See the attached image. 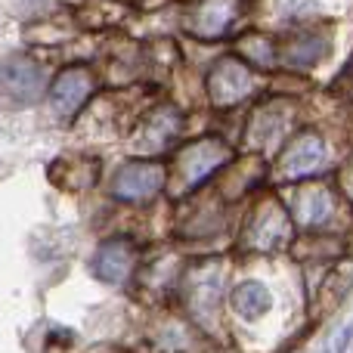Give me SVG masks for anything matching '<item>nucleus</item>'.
Listing matches in <instances>:
<instances>
[{
  "label": "nucleus",
  "instance_id": "nucleus-4",
  "mask_svg": "<svg viewBox=\"0 0 353 353\" xmlns=\"http://www.w3.org/2000/svg\"><path fill=\"white\" fill-rule=\"evenodd\" d=\"M93 90V78L87 68H65L59 78L53 81V90H50V105H53L56 118H72L74 112L84 105V99Z\"/></svg>",
  "mask_w": 353,
  "mask_h": 353
},
{
  "label": "nucleus",
  "instance_id": "nucleus-6",
  "mask_svg": "<svg viewBox=\"0 0 353 353\" xmlns=\"http://www.w3.org/2000/svg\"><path fill=\"white\" fill-rule=\"evenodd\" d=\"M137 263V248L128 239H109L105 245H99L97 257H93V273L97 279L109 282V285H121L130 276Z\"/></svg>",
  "mask_w": 353,
  "mask_h": 353
},
{
  "label": "nucleus",
  "instance_id": "nucleus-8",
  "mask_svg": "<svg viewBox=\"0 0 353 353\" xmlns=\"http://www.w3.org/2000/svg\"><path fill=\"white\" fill-rule=\"evenodd\" d=\"M236 19V0H201L189 19V28L199 37H217Z\"/></svg>",
  "mask_w": 353,
  "mask_h": 353
},
{
  "label": "nucleus",
  "instance_id": "nucleus-7",
  "mask_svg": "<svg viewBox=\"0 0 353 353\" xmlns=\"http://www.w3.org/2000/svg\"><path fill=\"white\" fill-rule=\"evenodd\" d=\"M325 161V143L316 134H304L285 149L282 155V171L288 176H307Z\"/></svg>",
  "mask_w": 353,
  "mask_h": 353
},
{
  "label": "nucleus",
  "instance_id": "nucleus-3",
  "mask_svg": "<svg viewBox=\"0 0 353 353\" xmlns=\"http://www.w3.org/2000/svg\"><path fill=\"white\" fill-rule=\"evenodd\" d=\"M254 87V78H251V68L245 65L236 56H226L208 74V93L217 105H232L239 99H245Z\"/></svg>",
  "mask_w": 353,
  "mask_h": 353
},
{
  "label": "nucleus",
  "instance_id": "nucleus-9",
  "mask_svg": "<svg viewBox=\"0 0 353 353\" xmlns=\"http://www.w3.org/2000/svg\"><path fill=\"white\" fill-rule=\"evenodd\" d=\"M285 232H288V217L279 205H273V201L257 208L254 220H251V226H248L251 245H261V248H273V245H279L282 239H285Z\"/></svg>",
  "mask_w": 353,
  "mask_h": 353
},
{
  "label": "nucleus",
  "instance_id": "nucleus-5",
  "mask_svg": "<svg viewBox=\"0 0 353 353\" xmlns=\"http://www.w3.org/2000/svg\"><path fill=\"white\" fill-rule=\"evenodd\" d=\"M230 159L223 143H214V140H201L192 143L186 152L176 159V171H180V186H195L199 180H205L208 174H214V168H220L223 161Z\"/></svg>",
  "mask_w": 353,
  "mask_h": 353
},
{
  "label": "nucleus",
  "instance_id": "nucleus-1",
  "mask_svg": "<svg viewBox=\"0 0 353 353\" xmlns=\"http://www.w3.org/2000/svg\"><path fill=\"white\" fill-rule=\"evenodd\" d=\"M43 90V72L31 59L12 56L0 62V97L12 105H28L41 97Z\"/></svg>",
  "mask_w": 353,
  "mask_h": 353
},
{
  "label": "nucleus",
  "instance_id": "nucleus-12",
  "mask_svg": "<svg viewBox=\"0 0 353 353\" xmlns=\"http://www.w3.org/2000/svg\"><path fill=\"white\" fill-rule=\"evenodd\" d=\"M180 121H176L174 112H155L140 130V146L143 149H161L171 143V137L176 134Z\"/></svg>",
  "mask_w": 353,
  "mask_h": 353
},
{
  "label": "nucleus",
  "instance_id": "nucleus-11",
  "mask_svg": "<svg viewBox=\"0 0 353 353\" xmlns=\"http://www.w3.org/2000/svg\"><path fill=\"white\" fill-rule=\"evenodd\" d=\"M325 50H329V41L319 34H298L288 41L285 47V59L292 62V65L298 68H307V65H316L319 59L325 56Z\"/></svg>",
  "mask_w": 353,
  "mask_h": 353
},
{
  "label": "nucleus",
  "instance_id": "nucleus-2",
  "mask_svg": "<svg viewBox=\"0 0 353 353\" xmlns=\"http://www.w3.org/2000/svg\"><path fill=\"white\" fill-rule=\"evenodd\" d=\"M165 180H168V171L159 161H130V165H124L115 174L112 192L124 201H143V199H152L165 186Z\"/></svg>",
  "mask_w": 353,
  "mask_h": 353
},
{
  "label": "nucleus",
  "instance_id": "nucleus-10",
  "mask_svg": "<svg viewBox=\"0 0 353 353\" xmlns=\"http://www.w3.org/2000/svg\"><path fill=\"white\" fill-rule=\"evenodd\" d=\"M270 307H273V294H270V288L263 285V282H254V279L242 282V285H236V292H232V310H236L245 323L263 319L270 313Z\"/></svg>",
  "mask_w": 353,
  "mask_h": 353
}]
</instances>
